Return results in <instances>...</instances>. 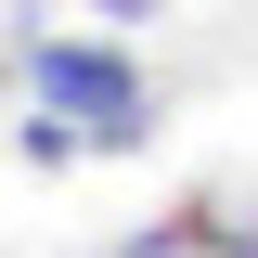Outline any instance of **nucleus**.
Listing matches in <instances>:
<instances>
[{
    "label": "nucleus",
    "instance_id": "f257e3e1",
    "mask_svg": "<svg viewBox=\"0 0 258 258\" xmlns=\"http://www.w3.org/2000/svg\"><path fill=\"white\" fill-rule=\"evenodd\" d=\"M26 91H39V116H64L91 155L155 142V91H142V64H129L116 39H39L26 52Z\"/></svg>",
    "mask_w": 258,
    "mask_h": 258
},
{
    "label": "nucleus",
    "instance_id": "f03ea898",
    "mask_svg": "<svg viewBox=\"0 0 258 258\" xmlns=\"http://www.w3.org/2000/svg\"><path fill=\"white\" fill-rule=\"evenodd\" d=\"M91 13H103V26H142V13H155V0H91Z\"/></svg>",
    "mask_w": 258,
    "mask_h": 258
}]
</instances>
